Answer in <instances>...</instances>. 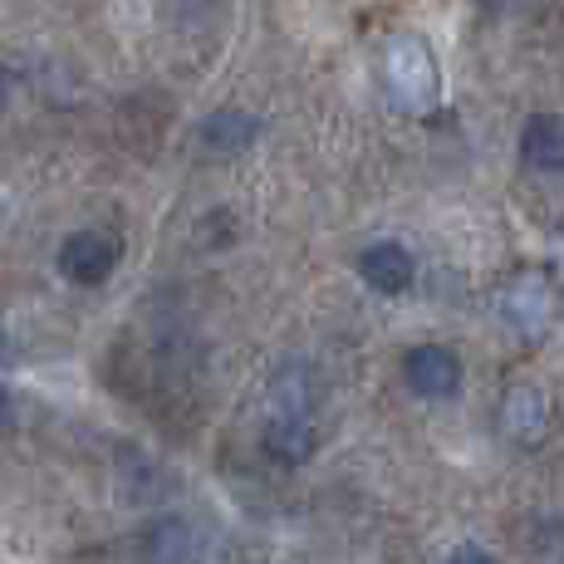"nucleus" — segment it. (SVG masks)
<instances>
[{
	"mask_svg": "<svg viewBox=\"0 0 564 564\" xmlns=\"http://www.w3.org/2000/svg\"><path fill=\"white\" fill-rule=\"evenodd\" d=\"M383 79L388 94H393L398 108L408 113H432L442 99V69H437V54H432L427 40L417 35H398L383 54Z\"/></svg>",
	"mask_w": 564,
	"mask_h": 564,
	"instance_id": "f257e3e1",
	"label": "nucleus"
},
{
	"mask_svg": "<svg viewBox=\"0 0 564 564\" xmlns=\"http://www.w3.org/2000/svg\"><path fill=\"white\" fill-rule=\"evenodd\" d=\"M118 270V241L108 231H69L59 241V275L69 285H104L108 275Z\"/></svg>",
	"mask_w": 564,
	"mask_h": 564,
	"instance_id": "f03ea898",
	"label": "nucleus"
},
{
	"mask_svg": "<svg viewBox=\"0 0 564 564\" xmlns=\"http://www.w3.org/2000/svg\"><path fill=\"white\" fill-rule=\"evenodd\" d=\"M403 383L412 388L417 398H452L462 388V359L447 349V344H412L403 354Z\"/></svg>",
	"mask_w": 564,
	"mask_h": 564,
	"instance_id": "7ed1b4c3",
	"label": "nucleus"
},
{
	"mask_svg": "<svg viewBox=\"0 0 564 564\" xmlns=\"http://www.w3.org/2000/svg\"><path fill=\"white\" fill-rule=\"evenodd\" d=\"M260 442H265V452L275 457L280 466H300L314 457V417L305 403H285L270 412L265 432H260Z\"/></svg>",
	"mask_w": 564,
	"mask_h": 564,
	"instance_id": "20e7f679",
	"label": "nucleus"
},
{
	"mask_svg": "<svg viewBox=\"0 0 564 564\" xmlns=\"http://www.w3.org/2000/svg\"><path fill=\"white\" fill-rule=\"evenodd\" d=\"M359 275L378 295H403V290H412V280H417V260L398 241H373V246H364V256H359Z\"/></svg>",
	"mask_w": 564,
	"mask_h": 564,
	"instance_id": "39448f33",
	"label": "nucleus"
},
{
	"mask_svg": "<svg viewBox=\"0 0 564 564\" xmlns=\"http://www.w3.org/2000/svg\"><path fill=\"white\" fill-rule=\"evenodd\" d=\"M197 545H202L197 525L187 516H158V520H148L138 555H143V564H192L197 560Z\"/></svg>",
	"mask_w": 564,
	"mask_h": 564,
	"instance_id": "423d86ee",
	"label": "nucleus"
},
{
	"mask_svg": "<svg viewBox=\"0 0 564 564\" xmlns=\"http://www.w3.org/2000/svg\"><path fill=\"white\" fill-rule=\"evenodd\" d=\"M501 427H506V437L520 442V447H540L545 442V432H550V403H545V393L540 388H530V383H520L506 393V403H501Z\"/></svg>",
	"mask_w": 564,
	"mask_h": 564,
	"instance_id": "0eeeda50",
	"label": "nucleus"
},
{
	"mask_svg": "<svg viewBox=\"0 0 564 564\" xmlns=\"http://www.w3.org/2000/svg\"><path fill=\"white\" fill-rule=\"evenodd\" d=\"M520 158L530 172H564V118L530 113L520 128Z\"/></svg>",
	"mask_w": 564,
	"mask_h": 564,
	"instance_id": "6e6552de",
	"label": "nucleus"
},
{
	"mask_svg": "<svg viewBox=\"0 0 564 564\" xmlns=\"http://www.w3.org/2000/svg\"><path fill=\"white\" fill-rule=\"evenodd\" d=\"M256 138H260V118L246 113V108H216L202 123V143L212 148V153H241Z\"/></svg>",
	"mask_w": 564,
	"mask_h": 564,
	"instance_id": "1a4fd4ad",
	"label": "nucleus"
},
{
	"mask_svg": "<svg viewBox=\"0 0 564 564\" xmlns=\"http://www.w3.org/2000/svg\"><path fill=\"white\" fill-rule=\"evenodd\" d=\"M447 564H501V560H496L486 545H471V540H466V545H457L447 555Z\"/></svg>",
	"mask_w": 564,
	"mask_h": 564,
	"instance_id": "9d476101",
	"label": "nucleus"
},
{
	"mask_svg": "<svg viewBox=\"0 0 564 564\" xmlns=\"http://www.w3.org/2000/svg\"><path fill=\"white\" fill-rule=\"evenodd\" d=\"M10 422H15V398H10V388L0 383V432H6Z\"/></svg>",
	"mask_w": 564,
	"mask_h": 564,
	"instance_id": "9b49d317",
	"label": "nucleus"
},
{
	"mask_svg": "<svg viewBox=\"0 0 564 564\" xmlns=\"http://www.w3.org/2000/svg\"><path fill=\"white\" fill-rule=\"evenodd\" d=\"M0 113H6V79H0Z\"/></svg>",
	"mask_w": 564,
	"mask_h": 564,
	"instance_id": "f8f14e48",
	"label": "nucleus"
}]
</instances>
